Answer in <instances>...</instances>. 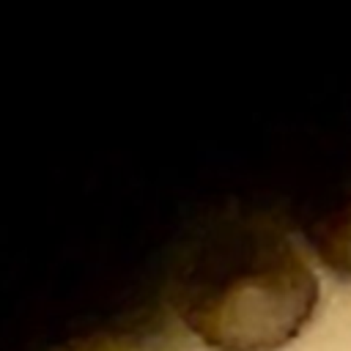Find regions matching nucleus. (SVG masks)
Returning <instances> with one entry per match:
<instances>
[{"label": "nucleus", "mask_w": 351, "mask_h": 351, "mask_svg": "<svg viewBox=\"0 0 351 351\" xmlns=\"http://www.w3.org/2000/svg\"><path fill=\"white\" fill-rule=\"evenodd\" d=\"M186 326L217 351H277L313 318L318 280L266 225H230L189 258L178 285Z\"/></svg>", "instance_id": "nucleus-1"}, {"label": "nucleus", "mask_w": 351, "mask_h": 351, "mask_svg": "<svg viewBox=\"0 0 351 351\" xmlns=\"http://www.w3.org/2000/svg\"><path fill=\"white\" fill-rule=\"evenodd\" d=\"M71 351H123L118 346H110V343H85V346H77Z\"/></svg>", "instance_id": "nucleus-2"}]
</instances>
